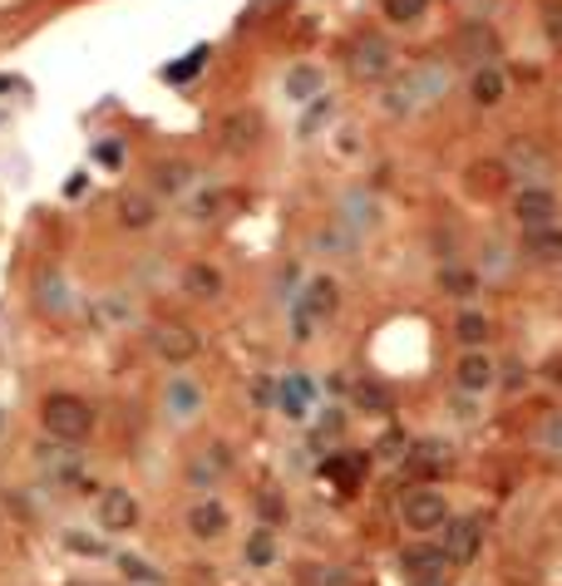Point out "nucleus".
Segmentation results:
<instances>
[{
    "instance_id": "obj_1",
    "label": "nucleus",
    "mask_w": 562,
    "mask_h": 586,
    "mask_svg": "<svg viewBox=\"0 0 562 586\" xmlns=\"http://www.w3.org/2000/svg\"><path fill=\"white\" fill-rule=\"evenodd\" d=\"M454 89V69L444 60H420L410 64L405 75H390L385 89H381V109L390 119H410L420 109H434L440 99H450Z\"/></svg>"
},
{
    "instance_id": "obj_2",
    "label": "nucleus",
    "mask_w": 562,
    "mask_h": 586,
    "mask_svg": "<svg viewBox=\"0 0 562 586\" xmlns=\"http://www.w3.org/2000/svg\"><path fill=\"white\" fill-rule=\"evenodd\" d=\"M40 424H45V434H50V439L85 444L89 434H95L99 414H95V405H89V399H79V395H50L40 405Z\"/></svg>"
},
{
    "instance_id": "obj_3",
    "label": "nucleus",
    "mask_w": 562,
    "mask_h": 586,
    "mask_svg": "<svg viewBox=\"0 0 562 586\" xmlns=\"http://www.w3.org/2000/svg\"><path fill=\"white\" fill-rule=\"evenodd\" d=\"M450 517H454L450 503H444V493L434 483H415L410 493H400V523H405V533L434 537V533H444Z\"/></svg>"
},
{
    "instance_id": "obj_4",
    "label": "nucleus",
    "mask_w": 562,
    "mask_h": 586,
    "mask_svg": "<svg viewBox=\"0 0 562 586\" xmlns=\"http://www.w3.org/2000/svg\"><path fill=\"white\" fill-rule=\"evenodd\" d=\"M346 69L361 79V85H385V79L395 75V44H390L385 34H375V30L355 34V40L346 44Z\"/></svg>"
},
{
    "instance_id": "obj_5",
    "label": "nucleus",
    "mask_w": 562,
    "mask_h": 586,
    "mask_svg": "<svg viewBox=\"0 0 562 586\" xmlns=\"http://www.w3.org/2000/svg\"><path fill=\"white\" fill-rule=\"evenodd\" d=\"M509 212L513 222L523 227H543V222H558V188L553 182H519L509 198Z\"/></svg>"
},
{
    "instance_id": "obj_6",
    "label": "nucleus",
    "mask_w": 562,
    "mask_h": 586,
    "mask_svg": "<svg viewBox=\"0 0 562 586\" xmlns=\"http://www.w3.org/2000/svg\"><path fill=\"white\" fill-rule=\"evenodd\" d=\"M148 345H154V355L168 365H188L203 355V336L193 326H183V320H158V326H148Z\"/></svg>"
},
{
    "instance_id": "obj_7",
    "label": "nucleus",
    "mask_w": 562,
    "mask_h": 586,
    "mask_svg": "<svg viewBox=\"0 0 562 586\" xmlns=\"http://www.w3.org/2000/svg\"><path fill=\"white\" fill-rule=\"evenodd\" d=\"M40 474L55 483V488H75V493H89V478H85V458H79L75 444H40Z\"/></svg>"
},
{
    "instance_id": "obj_8",
    "label": "nucleus",
    "mask_w": 562,
    "mask_h": 586,
    "mask_svg": "<svg viewBox=\"0 0 562 586\" xmlns=\"http://www.w3.org/2000/svg\"><path fill=\"white\" fill-rule=\"evenodd\" d=\"M440 547H444V557H450V567L474 562L479 547H484V517H479V513L450 517V523H444V533H440Z\"/></svg>"
},
{
    "instance_id": "obj_9",
    "label": "nucleus",
    "mask_w": 562,
    "mask_h": 586,
    "mask_svg": "<svg viewBox=\"0 0 562 586\" xmlns=\"http://www.w3.org/2000/svg\"><path fill=\"white\" fill-rule=\"evenodd\" d=\"M400 567H405L410 586H440L444 577H450V557H444L440 543H410L405 552H400Z\"/></svg>"
},
{
    "instance_id": "obj_10",
    "label": "nucleus",
    "mask_w": 562,
    "mask_h": 586,
    "mask_svg": "<svg viewBox=\"0 0 562 586\" xmlns=\"http://www.w3.org/2000/svg\"><path fill=\"white\" fill-rule=\"evenodd\" d=\"M405 464H410V474H415L420 483H434V478L454 474L459 454H454L450 439H415V444H410V454H405Z\"/></svg>"
},
{
    "instance_id": "obj_11",
    "label": "nucleus",
    "mask_w": 562,
    "mask_h": 586,
    "mask_svg": "<svg viewBox=\"0 0 562 586\" xmlns=\"http://www.w3.org/2000/svg\"><path fill=\"white\" fill-rule=\"evenodd\" d=\"M499 385V360H493L489 350H459L454 360V389L459 395H489V389Z\"/></svg>"
},
{
    "instance_id": "obj_12",
    "label": "nucleus",
    "mask_w": 562,
    "mask_h": 586,
    "mask_svg": "<svg viewBox=\"0 0 562 586\" xmlns=\"http://www.w3.org/2000/svg\"><path fill=\"white\" fill-rule=\"evenodd\" d=\"M139 498H134L129 488H105L99 493V503H95V517H99V527L105 533H134L139 527Z\"/></svg>"
},
{
    "instance_id": "obj_13",
    "label": "nucleus",
    "mask_w": 562,
    "mask_h": 586,
    "mask_svg": "<svg viewBox=\"0 0 562 586\" xmlns=\"http://www.w3.org/2000/svg\"><path fill=\"white\" fill-rule=\"evenodd\" d=\"M341 227H346L351 237H365L381 227V198L365 188H351L346 198H341Z\"/></svg>"
},
{
    "instance_id": "obj_14",
    "label": "nucleus",
    "mask_w": 562,
    "mask_h": 586,
    "mask_svg": "<svg viewBox=\"0 0 562 586\" xmlns=\"http://www.w3.org/2000/svg\"><path fill=\"white\" fill-rule=\"evenodd\" d=\"M227 527H233V513H227V503L223 498H198L188 508V533L198 537V543H217V537L227 533Z\"/></svg>"
},
{
    "instance_id": "obj_15",
    "label": "nucleus",
    "mask_w": 562,
    "mask_h": 586,
    "mask_svg": "<svg viewBox=\"0 0 562 586\" xmlns=\"http://www.w3.org/2000/svg\"><path fill=\"white\" fill-rule=\"evenodd\" d=\"M217 138H223L227 153H252V148H257V138H262V113H252V109L227 113V119L217 123Z\"/></svg>"
},
{
    "instance_id": "obj_16",
    "label": "nucleus",
    "mask_w": 562,
    "mask_h": 586,
    "mask_svg": "<svg viewBox=\"0 0 562 586\" xmlns=\"http://www.w3.org/2000/svg\"><path fill=\"white\" fill-rule=\"evenodd\" d=\"M296 310L302 316H312V320H331L341 310V286H336V276H312L306 281V291H302V301H296Z\"/></svg>"
},
{
    "instance_id": "obj_17",
    "label": "nucleus",
    "mask_w": 562,
    "mask_h": 586,
    "mask_svg": "<svg viewBox=\"0 0 562 586\" xmlns=\"http://www.w3.org/2000/svg\"><path fill=\"white\" fill-rule=\"evenodd\" d=\"M469 99H474L479 109H499V103L509 99V75H503V64H479L474 75H469Z\"/></svg>"
},
{
    "instance_id": "obj_18",
    "label": "nucleus",
    "mask_w": 562,
    "mask_h": 586,
    "mask_svg": "<svg viewBox=\"0 0 562 586\" xmlns=\"http://www.w3.org/2000/svg\"><path fill=\"white\" fill-rule=\"evenodd\" d=\"M227 474H233V448H227V444L198 448V458L188 464V478L198 483V488H213V483H223Z\"/></svg>"
},
{
    "instance_id": "obj_19",
    "label": "nucleus",
    "mask_w": 562,
    "mask_h": 586,
    "mask_svg": "<svg viewBox=\"0 0 562 586\" xmlns=\"http://www.w3.org/2000/svg\"><path fill=\"white\" fill-rule=\"evenodd\" d=\"M523 251H528V261H538V267H562V227L558 222L528 227V232H523Z\"/></svg>"
},
{
    "instance_id": "obj_20",
    "label": "nucleus",
    "mask_w": 562,
    "mask_h": 586,
    "mask_svg": "<svg viewBox=\"0 0 562 586\" xmlns=\"http://www.w3.org/2000/svg\"><path fill=\"white\" fill-rule=\"evenodd\" d=\"M282 89H286V99L292 103H312L326 95V75H321L316 64H292L286 69V79H282Z\"/></svg>"
},
{
    "instance_id": "obj_21",
    "label": "nucleus",
    "mask_w": 562,
    "mask_h": 586,
    "mask_svg": "<svg viewBox=\"0 0 562 586\" xmlns=\"http://www.w3.org/2000/svg\"><path fill=\"white\" fill-rule=\"evenodd\" d=\"M479 286H484V276L474 267H464V261H450V267H440V291L454 296L459 306H469L479 296Z\"/></svg>"
},
{
    "instance_id": "obj_22",
    "label": "nucleus",
    "mask_w": 562,
    "mask_h": 586,
    "mask_svg": "<svg viewBox=\"0 0 562 586\" xmlns=\"http://www.w3.org/2000/svg\"><path fill=\"white\" fill-rule=\"evenodd\" d=\"M164 399H168V414H174V419H198V414H203V389L193 385L188 375L168 379V395Z\"/></svg>"
},
{
    "instance_id": "obj_23",
    "label": "nucleus",
    "mask_w": 562,
    "mask_h": 586,
    "mask_svg": "<svg viewBox=\"0 0 562 586\" xmlns=\"http://www.w3.org/2000/svg\"><path fill=\"white\" fill-rule=\"evenodd\" d=\"M183 291H188L193 301H217V296H223V271H217L213 261H193V267L183 271Z\"/></svg>"
},
{
    "instance_id": "obj_24",
    "label": "nucleus",
    "mask_w": 562,
    "mask_h": 586,
    "mask_svg": "<svg viewBox=\"0 0 562 586\" xmlns=\"http://www.w3.org/2000/svg\"><path fill=\"white\" fill-rule=\"evenodd\" d=\"M454 340H459V350H484V340H489V316H484V310L459 306V316H454Z\"/></svg>"
},
{
    "instance_id": "obj_25",
    "label": "nucleus",
    "mask_w": 562,
    "mask_h": 586,
    "mask_svg": "<svg viewBox=\"0 0 562 586\" xmlns=\"http://www.w3.org/2000/svg\"><path fill=\"white\" fill-rule=\"evenodd\" d=\"M158 222V207L148 192H124L119 198V227H129V232H148V227Z\"/></svg>"
},
{
    "instance_id": "obj_26",
    "label": "nucleus",
    "mask_w": 562,
    "mask_h": 586,
    "mask_svg": "<svg viewBox=\"0 0 562 586\" xmlns=\"http://www.w3.org/2000/svg\"><path fill=\"white\" fill-rule=\"evenodd\" d=\"M479 276H489V281H503V276L513 271V251H509V241H499V237H484L479 241Z\"/></svg>"
},
{
    "instance_id": "obj_27",
    "label": "nucleus",
    "mask_w": 562,
    "mask_h": 586,
    "mask_svg": "<svg viewBox=\"0 0 562 586\" xmlns=\"http://www.w3.org/2000/svg\"><path fill=\"white\" fill-rule=\"evenodd\" d=\"M282 409H286V419H306V414H312V379L286 375L282 379Z\"/></svg>"
},
{
    "instance_id": "obj_28",
    "label": "nucleus",
    "mask_w": 562,
    "mask_h": 586,
    "mask_svg": "<svg viewBox=\"0 0 562 586\" xmlns=\"http://www.w3.org/2000/svg\"><path fill=\"white\" fill-rule=\"evenodd\" d=\"M154 188L158 192H188L193 188V163H183V158H164V163H154Z\"/></svg>"
},
{
    "instance_id": "obj_29",
    "label": "nucleus",
    "mask_w": 562,
    "mask_h": 586,
    "mask_svg": "<svg viewBox=\"0 0 562 586\" xmlns=\"http://www.w3.org/2000/svg\"><path fill=\"white\" fill-rule=\"evenodd\" d=\"M36 291H40V310H50V316H65V310H70V301H65V281H60V271L45 267V271H40V281H36Z\"/></svg>"
},
{
    "instance_id": "obj_30",
    "label": "nucleus",
    "mask_w": 562,
    "mask_h": 586,
    "mask_svg": "<svg viewBox=\"0 0 562 586\" xmlns=\"http://www.w3.org/2000/svg\"><path fill=\"white\" fill-rule=\"evenodd\" d=\"M381 16L390 26H420L430 16V0H381Z\"/></svg>"
},
{
    "instance_id": "obj_31",
    "label": "nucleus",
    "mask_w": 562,
    "mask_h": 586,
    "mask_svg": "<svg viewBox=\"0 0 562 586\" xmlns=\"http://www.w3.org/2000/svg\"><path fill=\"white\" fill-rule=\"evenodd\" d=\"M533 448L562 464V409H558V414H548V419L533 429Z\"/></svg>"
},
{
    "instance_id": "obj_32",
    "label": "nucleus",
    "mask_w": 562,
    "mask_h": 586,
    "mask_svg": "<svg viewBox=\"0 0 562 586\" xmlns=\"http://www.w3.org/2000/svg\"><path fill=\"white\" fill-rule=\"evenodd\" d=\"M361 474H365V458L361 454H331L326 458V478H336L341 488H355Z\"/></svg>"
},
{
    "instance_id": "obj_33",
    "label": "nucleus",
    "mask_w": 562,
    "mask_h": 586,
    "mask_svg": "<svg viewBox=\"0 0 562 586\" xmlns=\"http://www.w3.org/2000/svg\"><path fill=\"white\" fill-rule=\"evenodd\" d=\"M247 562L252 567H272V562H277V533H272L267 523L247 537Z\"/></svg>"
},
{
    "instance_id": "obj_34",
    "label": "nucleus",
    "mask_w": 562,
    "mask_h": 586,
    "mask_svg": "<svg viewBox=\"0 0 562 586\" xmlns=\"http://www.w3.org/2000/svg\"><path fill=\"white\" fill-rule=\"evenodd\" d=\"M405 454H410V439L400 429H385L381 444H375V458H381V464H405Z\"/></svg>"
},
{
    "instance_id": "obj_35",
    "label": "nucleus",
    "mask_w": 562,
    "mask_h": 586,
    "mask_svg": "<svg viewBox=\"0 0 562 586\" xmlns=\"http://www.w3.org/2000/svg\"><path fill=\"white\" fill-rule=\"evenodd\" d=\"M119 567H124V577H129L134 586H164V572L148 567L144 557H119Z\"/></svg>"
},
{
    "instance_id": "obj_36",
    "label": "nucleus",
    "mask_w": 562,
    "mask_h": 586,
    "mask_svg": "<svg viewBox=\"0 0 562 586\" xmlns=\"http://www.w3.org/2000/svg\"><path fill=\"white\" fill-rule=\"evenodd\" d=\"M538 26H543L548 44H558V50H562V0H543V10H538Z\"/></svg>"
},
{
    "instance_id": "obj_37",
    "label": "nucleus",
    "mask_w": 562,
    "mask_h": 586,
    "mask_svg": "<svg viewBox=\"0 0 562 586\" xmlns=\"http://www.w3.org/2000/svg\"><path fill=\"white\" fill-rule=\"evenodd\" d=\"M223 202H227L223 192H198V198L188 202V217H193V222H213V217L223 212Z\"/></svg>"
},
{
    "instance_id": "obj_38",
    "label": "nucleus",
    "mask_w": 562,
    "mask_h": 586,
    "mask_svg": "<svg viewBox=\"0 0 562 586\" xmlns=\"http://www.w3.org/2000/svg\"><path fill=\"white\" fill-rule=\"evenodd\" d=\"M99 320H109V326H129V320H134V306L124 301L119 291H114V296H105V301H99Z\"/></svg>"
},
{
    "instance_id": "obj_39",
    "label": "nucleus",
    "mask_w": 562,
    "mask_h": 586,
    "mask_svg": "<svg viewBox=\"0 0 562 586\" xmlns=\"http://www.w3.org/2000/svg\"><path fill=\"white\" fill-rule=\"evenodd\" d=\"M499 385H503V389H509V395H519V389L528 385V365L519 360V355H509V360H503V365H499Z\"/></svg>"
},
{
    "instance_id": "obj_40",
    "label": "nucleus",
    "mask_w": 562,
    "mask_h": 586,
    "mask_svg": "<svg viewBox=\"0 0 562 586\" xmlns=\"http://www.w3.org/2000/svg\"><path fill=\"white\" fill-rule=\"evenodd\" d=\"M203 60H208V44H198V50H193L183 64H168V69H164V79H174V85H183V79H193V75H198Z\"/></svg>"
},
{
    "instance_id": "obj_41",
    "label": "nucleus",
    "mask_w": 562,
    "mask_h": 586,
    "mask_svg": "<svg viewBox=\"0 0 562 586\" xmlns=\"http://www.w3.org/2000/svg\"><path fill=\"white\" fill-rule=\"evenodd\" d=\"M450 419H459V424H479V399L474 395H450Z\"/></svg>"
},
{
    "instance_id": "obj_42",
    "label": "nucleus",
    "mask_w": 562,
    "mask_h": 586,
    "mask_svg": "<svg viewBox=\"0 0 562 586\" xmlns=\"http://www.w3.org/2000/svg\"><path fill=\"white\" fill-rule=\"evenodd\" d=\"M257 513L267 517V527H272V523H282V513H286L282 493H277V488H262V493H257Z\"/></svg>"
},
{
    "instance_id": "obj_43",
    "label": "nucleus",
    "mask_w": 562,
    "mask_h": 586,
    "mask_svg": "<svg viewBox=\"0 0 562 586\" xmlns=\"http://www.w3.org/2000/svg\"><path fill=\"white\" fill-rule=\"evenodd\" d=\"M306 586H351V577L341 567H312L306 572Z\"/></svg>"
},
{
    "instance_id": "obj_44",
    "label": "nucleus",
    "mask_w": 562,
    "mask_h": 586,
    "mask_svg": "<svg viewBox=\"0 0 562 586\" xmlns=\"http://www.w3.org/2000/svg\"><path fill=\"white\" fill-rule=\"evenodd\" d=\"M355 405H365V409H381V414H385V405H390V399H385V389H381V385H365V379H361V385H355Z\"/></svg>"
},
{
    "instance_id": "obj_45",
    "label": "nucleus",
    "mask_w": 562,
    "mask_h": 586,
    "mask_svg": "<svg viewBox=\"0 0 562 586\" xmlns=\"http://www.w3.org/2000/svg\"><path fill=\"white\" fill-rule=\"evenodd\" d=\"M326 113H331V99H326V95H321V99H312V113H306V119H302V138H312V133L321 129V119H326Z\"/></svg>"
},
{
    "instance_id": "obj_46",
    "label": "nucleus",
    "mask_w": 562,
    "mask_h": 586,
    "mask_svg": "<svg viewBox=\"0 0 562 586\" xmlns=\"http://www.w3.org/2000/svg\"><path fill=\"white\" fill-rule=\"evenodd\" d=\"M65 543L75 552H85V557H99V552H105V543H89V537H79V533H65Z\"/></svg>"
},
{
    "instance_id": "obj_47",
    "label": "nucleus",
    "mask_w": 562,
    "mask_h": 586,
    "mask_svg": "<svg viewBox=\"0 0 562 586\" xmlns=\"http://www.w3.org/2000/svg\"><path fill=\"white\" fill-rule=\"evenodd\" d=\"M6 89H16V79H6V75H0V95H6Z\"/></svg>"
},
{
    "instance_id": "obj_48",
    "label": "nucleus",
    "mask_w": 562,
    "mask_h": 586,
    "mask_svg": "<svg viewBox=\"0 0 562 586\" xmlns=\"http://www.w3.org/2000/svg\"><path fill=\"white\" fill-rule=\"evenodd\" d=\"M0 429H6V409H0Z\"/></svg>"
},
{
    "instance_id": "obj_49",
    "label": "nucleus",
    "mask_w": 562,
    "mask_h": 586,
    "mask_svg": "<svg viewBox=\"0 0 562 586\" xmlns=\"http://www.w3.org/2000/svg\"><path fill=\"white\" fill-rule=\"evenodd\" d=\"M70 586H89V582H70Z\"/></svg>"
}]
</instances>
